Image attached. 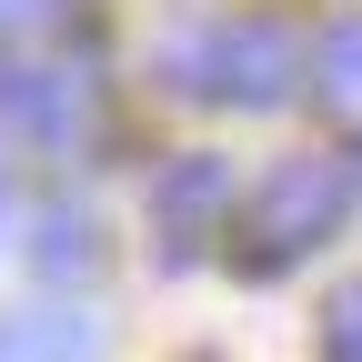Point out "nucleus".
Returning <instances> with one entry per match:
<instances>
[{
    "label": "nucleus",
    "mask_w": 362,
    "mask_h": 362,
    "mask_svg": "<svg viewBox=\"0 0 362 362\" xmlns=\"http://www.w3.org/2000/svg\"><path fill=\"white\" fill-rule=\"evenodd\" d=\"M181 101H211V111H282L292 90H312V40L292 21H202L161 51Z\"/></svg>",
    "instance_id": "nucleus-1"
},
{
    "label": "nucleus",
    "mask_w": 362,
    "mask_h": 362,
    "mask_svg": "<svg viewBox=\"0 0 362 362\" xmlns=\"http://www.w3.org/2000/svg\"><path fill=\"white\" fill-rule=\"evenodd\" d=\"M342 211H352V161H342V151H292V161H272L262 192L242 202L232 262L272 282V272H292L302 252H322V242L342 232Z\"/></svg>",
    "instance_id": "nucleus-2"
},
{
    "label": "nucleus",
    "mask_w": 362,
    "mask_h": 362,
    "mask_svg": "<svg viewBox=\"0 0 362 362\" xmlns=\"http://www.w3.org/2000/svg\"><path fill=\"white\" fill-rule=\"evenodd\" d=\"M90 131H101V71H81V61H0V141L81 151Z\"/></svg>",
    "instance_id": "nucleus-3"
},
{
    "label": "nucleus",
    "mask_w": 362,
    "mask_h": 362,
    "mask_svg": "<svg viewBox=\"0 0 362 362\" xmlns=\"http://www.w3.org/2000/svg\"><path fill=\"white\" fill-rule=\"evenodd\" d=\"M232 221H242V192H232V161H221V151H171V161L151 171V232H161V262H202Z\"/></svg>",
    "instance_id": "nucleus-4"
},
{
    "label": "nucleus",
    "mask_w": 362,
    "mask_h": 362,
    "mask_svg": "<svg viewBox=\"0 0 362 362\" xmlns=\"http://www.w3.org/2000/svg\"><path fill=\"white\" fill-rule=\"evenodd\" d=\"M0 362H101L90 312H0Z\"/></svg>",
    "instance_id": "nucleus-5"
},
{
    "label": "nucleus",
    "mask_w": 362,
    "mask_h": 362,
    "mask_svg": "<svg viewBox=\"0 0 362 362\" xmlns=\"http://www.w3.org/2000/svg\"><path fill=\"white\" fill-rule=\"evenodd\" d=\"M312 111L362 131V21H332L322 40H312Z\"/></svg>",
    "instance_id": "nucleus-6"
},
{
    "label": "nucleus",
    "mask_w": 362,
    "mask_h": 362,
    "mask_svg": "<svg viewBox=\"0 0 362 362\" xmlns=\"http://www.w3.org/2000/svg\"><path fill=\"white\" fill-rule=\"evenodd\" d=\"M30 262L51 272V282H90V272H101V221L90 211H40L30 221Z\"/></svg>",
    "instance_id": "nucleus-7"
},
{
    "label": "nucleus",
    "mask_w": 362,
    "mask_h": 362,
    "mask_svg": "<svg viewBox=\"0 0 362 362\" xmlns=\"http://www.w3.org/2000/svg\"><path fill=\"white\" fill-rule=\"evenodd\" d=\"M322 362H362V282H342L322 302Z\"/></svg>",
    "instance_id": "nucleus-8"
},
{
    "label": "nucleus",
    "mask_w": 362,
    "mask_h": 362,
    "mask_svg": "<svg viewBox=\"0 0 362 362\" xmlns=\"http://www.w3.org/2000/svg\"><path fill=\"white\" fill-rule=\"evenodd\" d=\"M71 11V0H0V40H11V30H51Z\"/></svg>",
    "instance_id": "nucleus-9"
}]
</instances>
